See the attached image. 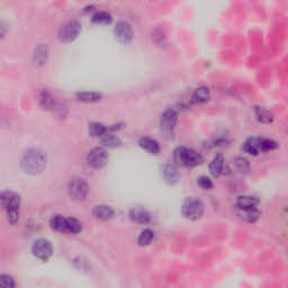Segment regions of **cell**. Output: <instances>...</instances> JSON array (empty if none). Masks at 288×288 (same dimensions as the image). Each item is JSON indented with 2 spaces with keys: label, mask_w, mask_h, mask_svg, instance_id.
<instances>
[{
  "label": "cell",
  "mask_w": 288,
  "mask_h": 288,
  "mask_svg": "<svg viewBox=\"0 0 288 288\" xmlns=\"http://www.w3.org/2000/svg\"><path fill=\"white\" fill-rule=\"evenodd\" d=\"M20 167L27 175H40L46 167V154L40 149H28L22 156Z\"/></svg>",
  "instance_id": "6da1fadb"
},
{
  "label": "cell",
  "mask_w": 288,
  "mask_h": 288,
  "mask_svg": "<svg viewBox=\"0 0 288 288\" xmlns=\"http://www.w3.org/2000/svg\"><path fill=\"white\" fill-rule=\"evenodd\" d=\"M1 207L6 211L7 220L12 225L18 222L19 220V207H20V196L14 191H2L0 195Z\"/></svg>",
  "instance_id": "7a4b0ae2"
},
{
  "label": "cell",
  "mask_w": 288,
  "mask_h": 288,
  "mask_svg": "<svg viewBox=\"0 0 288 288\" xmlns=\"http://www.w3.org/2000/svg\"><path fill=\"white\" fill-rule=\"evenodd\" d=\"M173 160L176 165L185 168H194L204 161L203 156L193 149L186 147H178L173 151Z\"/></svg>",
  "instance_id": "3957f363"
},
{
  "label": "cell",
  "mask_w": 288,
  "mask_h": 288,
  "mask_svg": "<svg viewBox=\"0 0 288 288\" xmlns=\"http://www.w3.org/2000/svg\"><path fill=\"white\" fill-rule=\"evenodd\" d=\"M205 212V205L196 197H187L181 205V214L189 221H197Z\"/></svg>",
  "instance_id": "277c9868"
},
{
  "label": "cell",
  "mask_w": 288,
  "mask_h": 288,
  "mask_svg": "<svg viewBox=\"0 0 288 288\" xmlns=\"http://www.w3.org/2000/svg\"><path fill=\"white\" fill-rule=\"evenodd\" d=\"M178 123V113L175 109H167L160 117V129L163 137L167 140H173L176 133V126Z\"/></svg>",
  "instance_id": "5b68a950"
},
{
  "label": "cell",
  "mask_w": 288,
  "mask_h": 288,
  "mask_svg": "<svg viewBox=\"0 0 288 288\" xmlns=\"http://www.w3.org/2000/svg\"><path fill=\"white\" fill-rule=\"evenodd\" d=\"M89 186L84 178L74 177L68 185V194L74 202H81L87 197Z\"/></svg>",
  "instance_id": "8992f818"
},
{
  "label": "cell",
  "mask_w": 288,
  "mask_h": 288,
  "mask_svg": "<svg viewBox=\"0 0 288 288\" xmlns=\"http://www.w3.org/2000/svg\"><path fill=\"white\" fill-rule=\"evenodd\" d=\"M81 32V24L77 20H70V22L62 25L59 30L58 37L63 43H71L79 36Z\"/></svg>",
  "instance_id": "52a82bcc"
},
{
  "label": "cell",
  "mask_w": 288,
  "mask_h": 288,
  "mask_svg": "<svg viewBox=\"0 0 288 288\" xmlns=\"http://www.w3.org/2000/svg\"><path fill=\"white\" fill-rule=\"evenodd\" d=\"M87 162L94 169L104 168L108 162V153L106 149L102 147L91 149L87 154Z\"/></svg>",
  "instance_id": "ba28073f"
},
{
  "label": "cell",
  "mask_w": 288,
  "mask_h": 288,
  "mask_svg": "<svg viewBox=\"0 0 288 288\" xmlns=\"http://www.w3.org/2000/svg\"><path fill=\"white\" fill-rule=\"evenodd\" d=\"M32 254L42 261H48L53 254L52 243L46 239H37L32 245Z\"/></svg>",
  "instance_id": "9c48e42d"
},
{
  "label": "cell",
  "mask_w": 288,
  "mask_h": 288,
  "mask_svg": "<svg viewBox=\"0 0 288 288\" xmlns=\"http://www.w3.org/2000/svg\"><path fill=\"white\" fill-rule=\"evenodd\" d=\"M114 35H115V38L119 43L129 44L133 40L132 26L127 22L120 20L114 27Z\"/></svg>",
  "instance_id": "30bf717a"
},
{
  "label": "cell",
  "mask_w": 288,
  "mask_h": 288,
  "mask_svg": "<svg viewBox=\"0 0 288 288\" xmlns=\"http://www.w3.org/2000/svg\"><path fill=\"white\" fill-rule=\"evenodd\" d=\"M161 172L166 183L168 185H171V186L178 184V181L180 179V173L178 171V168L175 165H172V163H166L162 167Z\"/></svg>",
  "instance_id": "8fae6325"
},
{
  "label": "cell",
  "mask_w": 288,
  "mask_h": 288,
  "mask_svg": "<svg viewBox=\"0 0 288 288\" xmlns=\"http://www.w3.org/2000/svg\"><path fill=\"white\" fill-rule=\"evenodd\" d=\"M242 150L245 153L257 156L261 153V137L251 136L244 141Z\"/></svg>",
  "instance_id": "7c38bea8"
},
{
  "label": "cell",
  "mask_w": 288,
  "mask_h": 288,
  "mask_svg": "<svg viewBox=\"0 0 288 288\" xmlns=\"http://www.w3.org/2000/svg\"><path fill=\"white\" fill-rule=\"evenodd\" d=\"M129 218L132 222L136 224H148L151 221V215L147 209L140 208V207H134L130 211Z\"/></svg>",
  "instance_id": "4fadbf2b"
},
{
  "label": "cell",
  "mask_w": 288,
  "mask_h": 288,
  "mask_svg": "<svg viewBox=\"0 0 288 288\" xmlns=\"http://www.w3.org/2000/svg\"><path fill=\"white\" fill-rule=\"evenodd\" d=\"M92 215L101 221H108L115 215V211L108 205H96L92 209Z\"/></svg>",
  "instance_id": "5bb4252c"
},
{
  "label": "cell",
  "mask_w": 288,
  "mask_h": 288,
  "mask_svg": "<svg viewBox=\"0 0 288 288\" xmlns=\"http://www.w3.org/2000/svg\"><path fill=\"white\" fill-rule=\"evenodd\" d=\"M138 145L151 154H159L161 151L159 142L150 136H143L138 140Z\"/></svg>",
  "instance_id": "9a60e30c"
},
{
  "label": "cell",
  "mask_w": 288,
  "mask_h": 288,
  "mask_svg": "<svg viewBox=\"0 0 288 288\" xmlns=\"http://www.w3.org/2000/svg\"><path fill=\"white\" fill-rule=\"evenodd\" d=\"M49 58V46L48 44H38L34 50L33 61L36 66H44Z\"/></svg>",
  "instance_id": "2e32d148"
},
{
  "label": "cell",
  "mask_w": 288,
  "mask_h": 288,
  "mask_svg": "<svg viewBox=\"0 0 288 288\" xmlns=\"http://www.w3.org/2000/svg\"><path fill=\"white\" fill-rule=\"evenodd\" d=\"M237 216L247 223H255L260 219L261 213L257 207L237 209Z\"/></svg>",
  "instance_id": "e0dca14e"
},
{
  "label": "cell",
  "mask_w": 288,
  "mask_h": 288,
  "mask_svg": "<svg viewBox=\"0 0 288 288\" xmlns=\"http://www.w3.org/2000/svg\"><path fill=\"white\" fill-rule=\"evenodd\" d=\"M259 198L252 195H241L237 196L236 201V206L237 209H244V208H252L257 207L259 205Z\"/></svg>",
  "instance_id": "ac0fdd59"
},
{
  "label": "cell",
  "mask_w": 288,
  "mask_h": 288,
  "mask_svg": "<svg viewBox=\"0 0 288 288\" xmlns=\"http://www.w3.org/2000/svg\"><path fill=\"white\" fill-rule=\"evenodd\" d=\"M211 99V90L207 87L201 86L196 88L191 95L190 101L194 104H204V102H208Z\"/></svg>",
  "instance_id": "d6986e66"
},
{
  "label": "cell",
  "mask_w": 288,
  "mask_h": 288,
  "mask_svg": "<svg viewBox=\"0 0 288 288\" xmlns=\"http://www.w3.org/2000/svg\"><path fill=\"white\" fill-rule=\"evenodd\" d=\"M209 173H211L212 177L214 178H220L223 173L224 169V158L222 154H216L214 158L212 159V161L209 162L208 166Z\"/></svg>",
  "instance_id": "ffe728a7"
},
{
  "label": "cell",
  "mask_w": 288,
  "mask_h": 288,
  "mask_svg": "<svg viewBox=\"0 0 288 288\" xmlns=\"http://www.w3.org/2000/svg\"><path fill=\"white\" fill-rule=\"evenodd\" d=\"M254 113L255 119L259 123L261 124H271L273 122V115L271 112H269L268 109L261 106H254Z\"/></svg>",
  "instance_id": "44dd1931"
},
{
  "label": "cell",
  "mask_w": 288,
  "mask_h": 288,
  "mask_svg": "<svg viewBox=\"0 0 288 288\" xmlns=\"http://www.w3.org/2000/svg\"><path fill=\"white\" fill-rule=\"evenodd\" d=\"M66 222L67 218H65L63 215L55 214L50 220V226H51L52 230L56 231V232L66 233Z\"/></svg>",
  "instance_id": "7402d4cb"
},
{
  "label": "cell",
  "mask_w": 288,
  "mask_h": 288,
  "mask_svg": "<svg viewBox=\"0 0 288 288\" xmlns=\"http://www.w3.org/2000/svg\"><path fill=\"white\" fill-rule=\"evenodd\" d=\"M38 102H40V106L43 109H51L54 107L55 105L54 98L52 97V95L50 94L48 90H42L40 92V96H38Z\"/></svg>",
  "instance_id": "603a6c76"
},
{
  "label": "cell",
  "mask_w": 288,
  "mask_h": 288,
  "mask_svg": "<svg viewBox=\"0 0 288 288\" xmlns=\"http://www.w3.org/2000/svg\"><path fill=\"white\" fill-rule=\"evenodd\" d=\"M78 101L84 102H97L102 99V94L95 91H81L76 95Z\"/></svg>",
  "instance_id": "cb8c5ba5"
},
{
  "label": "cell",
  "mask_w": 288,
  "mask_h": 288,
  "mask_svg": "<svg viewBox=\"0 0 288 288\" xmlns=\"http://www.w3.org/2000/svg\"><path fill=\"white\" fill-rule=\"evenodd\" d=\"M108 133V127L104 124L98 122H92L89 124V134L92 137H102V135Z\"/></svg>",
  "instance_id": "d4e9b609"
},
{
  "label": "cell",
  "mask_w": 288,
  "mask_h": 288,
  "mask_svg": "<svg viewBox=\"0 0 288 288\" xmlns=\"http://www.w3.org/2000/svg\"><path fill=\"white\" fill-rule=\"evenodd\" d=\"M101 143L104 145L105 148H117L122 144V141H120L119 137H117L111 132H108L101 137Z\"/></svg>",
  "instance_id": "484cf974"
},
{
  "label": "cell",
  "mask_w": 288,
  "mask_h": 288,
  "mask_svg": "<svg viewBox=\"0 0 288 288\" xmlns=\"http://www.w3.org/2000/svg\"><path fill=\"white\" fill-rule=\"evenodd\" d=\"M91 22L96 25H109L113 22V17L107 12H97L92 15Z\"/></svg>",
  "instance_id": "4316f807"
},
{
  "label": "cell",
  "mask_w": 288,
  "mask_h": 288,
  "mask_svg": "<svg viewBox=\"0 0 288 288\" xmlns=\"http://www.w3.org/2000/svg\"><path fill=\"white\" fill-rule=\"evenodd\" d=\"M83 231V224L77 219L67 218L66 222V233L70 234H79Z\"/></svg>",
  "instance_id": "83f0119b"
},
{
  "label": "cell",
  "mask_w": 288,
  "mask_h": 288,
  "mask_svg": "<svg viewBox=\"0 0 288 288\" xmlns=\"http://www.w3.org/2000/svg\"><path fill=\"white\" fill-rule=\"evenodd\" d=\"M154 239V232L150 229H145L138 234L137 237V244L140 247H147V245L151 244L152 241Z\"/></svg>",
  "instance_id": "f1b7e54d"
},
{
  "label": "cell",
  "mask_w": 288,
  "mask_h": 288,
  "mask_svg": "<svg viewBox=\"0 0 288 288\" xmlns=\"http://www.w3.org/2000/svg\"><path fill=\"white\" fill-rule=\"evenodd\" d=\"M234 167H236L237 171L242 173V175H245V173L250 171V162L245 158H242V156H237V158H236V160H234Z\"/></svg>",
  "instance_id": "f546056e"
},
{
  "label": "cell",
  "mask_w": 288,
  "mask_h": 288,
  "mask_svg": "<svg viewBox=\"0 0 288 288\" xmlns=\"http://www.w3.org/2000/svg\"><path fill=\"white\" fill-rule=\"evenodd\" d=\"M197 185L204 190H211L212 188L214 187V184H213L212 179L211 178H208L207 176H201L198 178Z\"/></svg>",
  "instance_id": "4dcf8cb0"
},
{
  "label": "cell",
  "mask_w": 288,
  "mask_h": 288,
  "mask_svg": "<svg viewBox=\"0 0 288 288\" xmlns=\"http://www.w3.org/2000/svg\"><path fill=\"white\" fill-rule=\"evenodd\" d=\"M16 286L15 280L9 275L0 276V288H14Z\"/></svg>",
  "instance_id": "1f68e13d"
},
{
  "label": "cell",
  "mask_w": 288,
  "mask_h": 288,
  "mask_svg": "<svg viewBox=\"0 0 288 288\" xmlns=\"http://www.w3.org/2000/svg\"><path fill=\"white\" fill-rule=\"evenodd\" d=\"M5 35H6V25H5V23H2L1 24V38L5 37Z\"/></svg>",
  "instance_id": "d6a6232c"
}]
</instances>
